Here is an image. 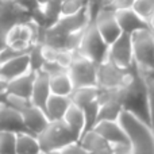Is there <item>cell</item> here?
<instances>
[{"label":"cell","instance_id":"cell-10","mask_svg":"<svg viewBox=\"0 0 154 154\" xmlns=\"http://www.w3.org/2000/svg\"><path fill=\"white\" fill-rule=\"evenodd\" d=\"M93 130L101 135L107 142L115 146H123V145H130L128 137L119 122H109V120H101L97 122Z\"/></svg>","mask_w":154,"mask_h":154},{"label":"cell","instance_id":"cell-33","mask_svg":"<svg viewBox=\"0 0 154 154\" xmlns=\"http://www.w3.org/2000/svg\"><path fill=\"white\" fill-rule=\"evenodd\" d=\"M16 3H18L20 7H23L26 11H29L30 15H31V12L34 10H37V8H39L37 5V3H35V0H15Z\"/></svg>","mask_w":154,"mask_h":154},{"label":"cell","instance_id":"cell-14","mask_svg":"<svg viewBox=\"0 0 154 154\" xmlns=\"http://www.w3.org/2000/svg\"><path fill=\"white\" fill-rule=\"evenodd\" d=\"M79 145L88 154H114L112 145L99 135L95 130L87 131L79 141Z\"/></svg>","mask_w":154,"mask_h":154},{"label":"cell","instance_id":"cell-31","mask_svg":"<svg viewBox=\"0 0 154 154\" xmlns=\"http://www.w3.org/2000/svg\"><path fill=\"white\" fill-rule=\"evenodd\" d=\"M41 72L46 73L49 77H53V76H57V75H61V73H66L68 69L64 68L62 65H60L58 62H56V61H45Z\"/></svg>","mask_w":154,"mask_h":154},{"label":"cell","instance_id":"cell-34","mask_svg":"<svg viewBox=\"0 0 154 154\" xmlns=\"http://www.w3.org/2000/svg\"><path fill=\"white\" fill-rule=\"evenodd\" d=\"M137 69H138V68H137ZM139 70V69H138ZM142 73H143L145 76L147 77V79L150 80V81H153L154 82V69H150V70H141Z\"/></svg>","mask_w":154,"mask_h":154},{"label":"cell","instance_id":"cell-2","mask_svg":"<svg viewBox=\"0 0 154 154\" xmlns=\"http://www.w3.org/2000/svg\"><path fill=\"white\" fill-rule=\"evenodd\" d=\"M108 49L109 45L103 39L92 20L82 32L77 53L99 65L108 58Z\"/></svg>","mask_w":154,"mask_h":154},{"label":"cell","instance_id":"cell-7","mask_svg":"<svg viewBox=\"0 0 154 154\" xmlns=\"http://www.w3.org/2000/svg\"><path fill=\"white\" fill-rule=\"evenodd\" d=\"M130 70L120 69L115 64H112L109 60H106L104 62L97 65V88L116 89V88L123 87V84L130 75Z\"/></svg>","mask_w":154,"mask_h":154},{"label":"cell","instance_id":"cell-19","mask_svg":"<svg viewBox=\"0 0 154 154\" xmlns=\"http://www.w3.org/2000/svg\"><path fill=\"white\" fill-rule=\"evenodd\" d=\"M64 120L65 123L68 125V127L72 130V133L76 135V138L81 139V137L84 135L85 133V115H84V111L81 108H79L75 104H70L69 109L66 111L64 116Z\"/></svg>","mask_w":154,"mask_h":154},{"label":"cell","instance_id":"cell-18","mask_svg":"<svg viewBox=\"0 0 154 154\" xmlns=\"http://www.w3.org/2000/svg\"><path fill=\"white\" fill-rule=\"evenodd\" d=\"M70 101L69 97L66 96H58V95H51L49 97L48 103L45 106V114L48 116V119L50 122H57V120H62L66 114V111L69 109Z\"/></svg>","mask_w":154,"mask_h":154},{"label":"cell","instance_id":"cell-39","mask_svg":"<svg viewBox=\"0 0 154 154\" xmlns=\"http://www.w3.org/2000/svg\"><path fill=\"white\" fill-rule=\"evenodd\" d=\"M96 2H97V0H96ZM96 5H97V3H96ZM97 7H99V5H97ZM99 8H100V7H99Z\"/></svg>","mask_w":154,"mask_h":154},{"label":"cell","instance_id":"cell-25","mask_svg":"<svg viewBox=\"0 0 154 154\" xmlns=\"http://www.w3.org/2000/svg\"><path fill=\"white\" fill-rule=\"evenodd\" d=\"M29 58H30V70H32V72H39L46 61L45 56H43L42 45L35 43L29 51Z\"/></svg>","mask_w":154,"mask_h":154},{"label":"cell","instance_id":"cell-26","mask_svg":"<svg viewBox=\"0 0 154 154\" xmlns=\"http://www.w3.org/2000/svg\"><path fill=\"white\" fill-rule=\"evenodd\" d=\"M0 101L7 106L12 107L16 111L22 112L27 108V107L31 106V101L30 99H24V97H20V96H15V95H11V93H3L2 97H0Z\"/></svg>","mask_w":154,"mask_h":154},{"label":"cell","instance_id":"cell-30","mask_svg":"<svg viewBox=\"0 0 154 154\" xmlns=\"http://www.w3.org/2000/svg\"><path fill=\"white\" fill-rule=\"evenodd\" d=\"M146 89H147V109H149V123L154 131V82L150 81L146 76Z\"/></svg>","mask_w":154,"mask_h":154},{"label":"cell","instance_id":"cell-1","mask_svg":"<svg viewBox=\"0 0 154 154\" xmlns=\"http://www.w3.org/2000/svg\"><path fill=\"white\" fill-rule=\"evenodd\" d=\"M37 138L43 154L61 152L72 145L79 143V139L64 120L50 122Z\"/></svg>","mask_w":154,"mask_h":154},{"label":"cell","instance_id":"cell-3","mask_svg":"<svg viewBox=\"0 0 154 154\" xmlns=\"http://www.w3.org/2000/svg\"><path fill=\"white\" fill-rule=\"evenodd\" d=\"M134 62L139 70L154 69V34L147 30H141L131 35Z\"/></svg>","mask_w":154,"mask_h":154},{"label":"cell","instance_id":"cell-15","mask_svg":"<svg viewBox=\"0 0 154 154\" xmlns=\"http://www.w3.org/2000/svg\"><path fill=\"white\" fill-rule=\"evenodd\" d=\"M51 96V91H50V77L43 72H37L35 75V81H34V87H32V92H31V104L35 107L45 109V106L48 103L49 97Z\"/></svg>","mask_w":154,"mask_h":154},{"label":"cell","instance_id":"cell-21","mask_svg":"<svg viewBox=\"0 0 154 154\" xmlns=\"http://www.w3.org/2000/svg\"><path fill=\"white\" fill-rule=\"evenodd\" d=\"M97 95H99L97 87H82V88H75L72 95L69 96V99L72 101V104H75V106L82 109L88 104L97 100Z\"/></svg>","mask_w":154,"mask_h":154},{"label":"cell","instance_id":"cell-38","mask_svg":"<svg viewBox=\"0 0 154 154\" xmlns=\"http://www.w3.org/2000/svg\"><path fill=\"white\" fill-rule=\"evenodd\" d=\"M85 2H88L89 4H96V0H85Z\"/></svg>","mask_w":154,"mask_h":154},{"label":"cell","instance_id":"cell-36","mask_svg":"<svg viewBox=\"0 0 154 154\" xmlns=\"http://www.w3.org/2000/svg\"><path fill=\"white\" fill-rule=\"evenodd\" d=\"M111 2H112V0H97L96 3H97V5L100 8H104V7H107V5H108Z\"/></svg>","mask_w":154,"mask_h":154},{"label":"cell","instance_id":"cell-9","mask_svg":"<svg viewBox=\"0 0 154 154\" xmlns=\"http://www.w3.org/2000/svg\"><path fill=\"white\" fill-rule=\"evenodd\" d=\"M93 18H95V11H93L92 5L88 4L84 10H81L75 15L61 16L51 27L65 32V34H72V32L84 31L88 27V24L93 20Z\"/></svg>","mask_w":154,"mask_h":154},{"label":"cell","instance_id":"cell-6","mask_svg":"<svg viewBox=\"0 0 154 154\" xmlns=\"http://www.w3.org/2000/svg\"><path fill=\"white\" fill-rule=\"evenodd\" d=\"M112 64L118 68L125 70H130L135 66L134 62V53H133V41L131 35L123 32L115 42L109 45L108 49V58Z\"/></svg>","mask_w":154,"mask_h":154},{"label":"cell","instance_id":"cell-16","mask_svg":"<svg viewBox=\"0 0 154 154\" xmlns=\"http://www.w3.org/2000/svg\"><path fill=\"white\" fill-rule=\"evenodd\" d=\"M0 131H11L15 134L26 131L20 112L2 101H0Z\"/></svg>","mask_w":154,"mask_h":154},{"label":"cell","instance_id":"cell-24","mask_svg":"<svg viewBox=\"0 0 154 154\" xmlns=\"http://www.w3.org/2000/svg\"><path fill=\"white\" fill-rule=\"evenodd\" d=\"M0 154H16V134L0 131Z\"/></svg>","mask_w":154,"mask_h":154},{"label":"cell","instance_id":"cell-37","mask_svg":"<svg viewBox=\"0 0 154 154\" xmlns=\"http://www.w3.org/2000/svg\"><path fill=\"white\" fill-rule=\"evenodd\" d=\"M147 24H149V30L154 34V14H153L152 18H150L149 20H147Z\"/></svg>","mask_w":154,"mask_h":154},{"label":"cell","instance_id":"cell-23","mask_svg":"<svg viewBox=\"0 0 154 154\" xmlns=\"http://www.w3.org/2000/svg\"><path fill=\"white\" fill-rule=\"evenodd\" d=\"M73 89H75V87H73V82H72V80H70L69 75H68V72L50 77L51 95L66 96V97H69V96L72 95Z\"/></svg>","mask_w":154,"mask_h":154},{"label":"cell","instance_id":"cell-29","mask_svg":"<svg viewBox=\"0 0 154 154\" xmlns=\"http://www.w3.org/2000/svg\"><path fill=\"white\" fill-rule=\"evenodd\" d=\"M88 4L89 3L85 2V0H64L61 7V16L75 15V14L80 12L81 10H84Z\"/></svg>","mask_w":154,"mask_h":154},{"label":"cell","instance_id":"cell-13","mask_svg":"<svg viewBox=\"0 0 154 154\" xmlns=\"http://www.w3.org/2000/svg\"><path fill=\"white\" fill-rule=\"evenodd\" d=\"M27 72H30V58L29 54H23L0 65V80L7 84L16 77L26 75Z\"/></svg>","mask_w":154,"mask_h":154},{"label":"cell","instance_id":"cell-22","mask_svg":"<svg viewBox=\"0 0 154 154\" xmlns=\"http://www.w3.org/2000/svg\"><path fill=\"white\" fill-rule=\"evenodd\" d=\"M99 116L97 122L101 120H109V122H118L120 118V114L123 112V106L119 99L107 100L104 103L99 104Z\"/></svg>","mask_w":154,"mask_h":154},{"label":"cell","instance_id":"cell-20","mask_svg":"<svg viewBox=\"0 0 154 154\" xmlns=\"http://www.w3.org/2000/svg\"><path fill=\"white\" fill-rule=\"evenodd\" d=\"M16 154H43L37 135L27 131L16 134Z\"/></svg>","mask_w":154,"mask_h":154},{"label":"cell","instance_id":"cell-32","mask_svg":"<svg viewBox=\"0 0 154 154\" xmlns=\"http://www.w3.org/2000/svg\"><path fill=\"white\" fill-rule=\"evenodd\" d=\"M133 4H134V0H112V2L104 8H108V10L116 12V11L133 8Z\"/></svg>","mask_w":154,"mask_h":154},{"label":"cell","instance_id":"cell-17","mask_svg":"<svg viewBox=\"0 0 154 154\" xmlns=\"http://www.w3.org/2000/svg\"><path fill=\"white\" fill-rule=\"evenodd\" d=\"M35 75H37V72L30 70L26 75L11 80L10 82L5 84V93H11V95L20 96V97H24V99H30L31 97L32 87H34Z\"/></svg>","mask_w":154,"mask_h":154},{"label":"cell","instance_id":"cell-5","mask_svg":"<svg viewBox=\"0 0 154 154\" xmlns=\"http://www.w3.org/2000/svg\"><path fill=\"white\" fill-rule=\"evenodd\" d=\"M68 75L75 88L97 87V64L82 57L77 51L70 66L68 68Z\"/></svg>","mask_w":154,"mask_h":154},{"label":"cell","instance_id":"cell-12","mask_svg":"<svg viewBox=\"0 0 154 154\" xmlns=\"http://www.w3.org/2000/svg\"><path fill=\"white\" fill-rule=\"evenodd\" d=\"M116 20L119 23V27L122 32L128 35H133L134 32L141 31V30H147L149 24L145 19H142L133 8H127V10L116 11L115 12Z\"/></svg>","mask_w":154,"mask_h":154},{"label":"cell","instance_id":"cell-4","mask_svg":"<svg viewBox=\"0 0 154 154\" xmlns=\"http://www.w3.org/2000/svg\"><path fill=\"white\" fill-rule=\"evenodd\" d=\"M39 29L41 27L37 26L34 22H23L15 24L8 31L5 38L7 46L22 53H29L30 49L37 43Z\"/></svg>","mask_w":154,"mask_h":154},{"label":"cell","instance_id":"cell-28","mask_svg":"<svg viewBox=\"0 0 154 154\" xmlns=\"http://www.w3.org/2000/svg\"><path fill=\"white\" fill-rule=\"evenodd\" d=\"M133 10L147 22L154 14V0H134Z\"/></svg>","mask_w":154,"mask_h":154},{"label":"cell","instance_id":"cell-35","mask_svg":"<svg viewBox=\"0 0 154 154\" xmlns=\"http://www.w3.org/2000/svg\"><path fill=\"white\" fill-rule=\"evenodd\" d=\"M49 2H50V0H35V3H37V5L41 8V10H43V8H45L46 5L49 4Z\"/></svg>","mask_w":154,"mask_h":154},{"label":"cell","instance_id":"cell-11","mask_svg":"<svg viewBox=\"0 0 154 154\" xmlns=\"http://www.w3.org/2000/svg\"><path fill=\"white\" fill-rule=\"evenodd\" d=\"M20 114H22V119H23L24 130L27 133L32 134V135L38 137L46 128V126L50 123L45 111L42 108H39V107L32 106V104L30 107H27L24 111H22Z\"/></svg>","mask_w":154,"mask_h":154},{"label":"cell","instance_id":"cell-8","mask_svg":"<svg viewBox=\"0 0 154 154\" xmlns=\"http://www.w3.org/2000/svg\"><path fill=\"white\" fill-rule=\"evenodd\" d=\"M93 24L108 45L115 42L123 34L116 20L115 12L108 8H99V11L93 18Z\"/></svg>","mask_w":154,"mask_h":154},{"label":"cell","instance_id":"cell-27","mask_svg":"<svg viewBox=\"0 0 154 154\" xmlns=\"http://www.w3.org/2000/svg\"><path fill=\"white\" fill-rule=\"evenodd\" d=\"M99 107H100V106H99V101L96 100V101L88 104L87 107H84V108H82L84 115H85V133H87V131L93 130V127H95L96 123H97Z\"/></svg>","mask_w":154,"mask_h":154}]
</instances>
